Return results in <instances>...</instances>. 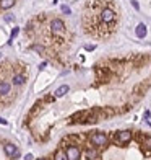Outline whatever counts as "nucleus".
Here are the masks:
<instances>
[{
  "instance_id": "obj_1",
  "label": "nucleus",
  "mask_w": 151,
  "mask_h": 160,
  "mask_svg": "<svg viewBox=\"0 0 151 160\" xmlns=\"http://www.w3.org/2000/svg\"><path fill=\"white\" fill-rule=\"evenodd\" d=\"M91 142L98 147H102V145L107 144V136L104 132H94V134L91 136Z\"/></svg>"
},
{
  "instance_id": "obj_2",
  "label": "nucleus",
  "mask_w": 151,
  "mask_h": 160,
  "mask_svg": "<svg viewBox=\"0 0 151 160\" xmlns=\"http://www.w3.org/2000/svg\"><path fill=\"white\" fill-rule=\"evenodd\" d=\"M3 152L7 154V157H10V159H16V157H20V150L18 147L13 144H5L3 145Z\"/></svg>"
},
{
  "instance_id": "obj_3",
  "label": "nucleus",
  "mask_w": 151,
  "mask_h": 160,
  "mask_svg": "<svg viewBox=\"0 0 151 160\" xmlns=\"http://www.w3.org/2000/svg\"><path fill=\"white\" fill-rule=\"evenodd\" d=\"M50 30H52L54 35H60V33H63V30H65V25H63V21L62 20L55 18V20L50 21Z\"/></svg>"
},
{
  "instance_id": "obj_4",
  "label": "nucleus",
  "mask_w": 151,
  "mask_h": 160,
  "mask_svg": "<svg viewBox=\"0 0 151 160\" xmlns=\"http://www.w3.org/2000/svg\"><path fill=\"white\" fill-rule=\"evenodd\" d=\"M67 157H68V160H80L81 157V152L78 147H75V145H70V147H67Z\"/></svg>"
},
{
  "instance_id": "obj_5",
  "label": "nucleus",
  "mask_w": 151,
  "mask_h": 160,
  "mask_svg": "<svg viewBox=\"0 0 151 160\" xmlns=\"http://www.w3.org/2000/svg\"><path fill=\"white\" fill-rule=\"evenodd\" d=\"M130 139H132L130 131H120V132H117V136H116V140L119 144H127V142H130Z\"/></svg>"
},
{
  "instance_id": "obj_6",
  "label": "nucleus",
  "mask_w": 151,
  "mask_h": 160,
  "mask_svg": "<svg viewBox=\"0 0 151 160\" xmlns=\"http://www.w3.org/2000/svg\"><path fill=\"white\" fill-rule=\"evenodd\" d=\"M135 33H136V36H138V38H145L146 33H148V30H146V25H145V23H140V25L136 26Z\"/></svg>"
},
{
  "instance_id": "obj_7",
  "label": "nucleus",
  "mask_w": 151,
  "mask_h": 160,
  "mask_svg": "<svg viewBox=\"0 0 151 160\" xmlns=\"http://www.w3.org/2000/svg\"><path fill=\"white\" fill-rule=\"evenodd\" d=\"M15 5V0H0V8L2 10H8Z\"/></svg>"
},
{
  "instance_id": "obj_8",
  "label": "nucleus",
  "mask_w": 151,
  "mask_h": 160,
  "mask_svg": "<svg viewBox=\"0 0 151 160\" xmlns=\"http://www.w3.org/2000/svg\"><path fill=\"white\" fill-rule=\"evenodd\" d=\"M68 90H70V87H68V85L59 87V88L55 90V96H57V98H60V96H63L65 93H68Z\"/></svg>"
},
{
  "instance_id": "obj_9",
  "label": "nucleus",
  "mask_w": 151,
  "mask_h": 160,
  "mask_svg": "<svg viewBox=\"0 0 151 160\" xmlns=\"http://www.w3.org/2000/svg\"><path fill=\"white\" fill-rule=\"evenodd\" d=\"M98 157H99V154H98V150H94V149H88V152H86V159H88V160L98 159Z\"/></svg>"
},
{
  "instance_id": "obj_10",
  "label": "nucleus",
  "mask_w": 151,
  "mask_h": 160,
  "mask_svg": "<svg viewBox=\"0 0 151 160\" xmlns=\"http://www.w3.org/2000/svg\"><path fill=\"white\" fill-rule=\"evenodd\" d=\"M54 160H68V157H67V152H63V150H57Z\"/></svg>"
},
{
  "instance_id": "obj_11",
  "label": "nucleus",
  "mask_w": 151,
  "mask_h": 160,
  "mask_svg": "<svg viewBox=\"0 0 151 160\" xmlns=\"http://www.w3.org/2000/svg\"><path fill=\"white\" fill-rule=\"evenodd\" d=\"M13 83H15V85H23V83H25V77H23V75H15V77H13Z\"/></svg>"
},
{
  "instance_id": "obj_12",
  "label": "nucleus",
  "mask_w": 151,
  "mask_h": 160,
  "mask_svg": "<svg viewBox=\"0 0 151 160\" xmlns=\"http://www.w3.org/2000/svg\"><path fill=\"white\" fill-rule=\"evenodd\" d=\"M8 90H10V85L8 83H0V93H8Z\"/></svg>"
},
{
  "instance_id": "obj_13",
  "label": "nucleus",
  "mask_w": 151,
  "mask_h": 160,
  "mask_svg": "<svg viewBox=\"0 0 151 160\" xmlns=\"http://www.w3.org/2000/svg\"><path fill=\"white\" fill-rule=\"evenodd\" d=\"M145 145L148 149H151V137H145Z\"/></svg>"
},
{
  "instance_id": "obj_14",
  "label": "nucleus",
  "mask_w": 151,
  "mask_h": 160,
  "mask_svg": "<svg viewBox=\"0 0 151 160\" xmlns=\"http://www.w3.org/2000/svg\"><path fill=\"white\" fill-rule=\"evenodd\" d=\"M132 5H133V8H135V10H140V3H138L136 0H132Z\"/></svg>"
},
{
  "instance_id": "obj_15",
  "label": "nucleus",
  "mask_w": 151,
  "mask_h": 160,
  "mask_svg": "<svg viewBox=\"0 0 151 160\" xmlns=\"http://www.w3.org/2000/svg\"><path fill=\"white\" fill-rule=\"evenodd\" d=\"M18 28H13V31H11V41H13V38H16V35H18Z\"/></svg>"
},
{
  "instance_id": "obj_16",
  "label": "nucleus",
  "mask_w": 151,
  "mask_h": 160,
  "mask_svg": "<svg viewBox=\"0 0 151 160\" xmlns=\"http://www.w3.org/2000/svg\"><path fill=\"white\" fill-rule=\"evenodd\" d=\"M62 12H63V13H67V15H70V8H68V7H62Z\"/></svg>"
},
{
  "instance_id": "obj_17",
  "label": "nucleus",
  "mask_w": 151,
  "mask_h": 160,
  "mask_svg": "<svg viewBox=\"0 0 151 160\" xmlns=\"http://www.w3.org/2000/svg\"><path fill=\"white\" fill-rule=\"evenodd\" d=\"M93 49H94V46H93V44H91V46H86V51H93Z\"/></svg>"
},
{
  "instance_id": "obj_18",
  "label": "nucleus",
  "mask_w": 151,
  "mask_h": 160,
  "mask_svg": "<svg viewBox=\"0 0 151 160\" xmlns=\"http://www.w3.org/2000/svg\"><path fill=\"white\" fill-rule=\"evenodd\" d=\"M0 124H7V119H3V118H0Z\"/></svg>"
},
{
  "instance_id": "obj_19",
  "label": "nucleus",
  "mask_w": 151,
  "mask_h": 160,
  "mask_svg": "<svg viewBox=\"0 0 151 160\" xmlns=\"http://www.w3.org/2000/svg\"><path fill=\"white\" fill-rule=\"evenodd\" d=\"M26 160H33V155H31V154H28V155H26Z\"/></svg>"
},
{
  "instance_id": "obj_20",
  "label": "nucleus",
  "mask_w": 151,
  "mask_h": 160,
  "mask_svg": "<svg viewBox=\"0 0 151 160\" xmlns=\"http://www.w3.org/2000/svg\"><path fill=\"white\" fill-rule=\"evenodd\" d=\"M37 160H45V159H37Z\"/></svg>"
}]
</instances>
